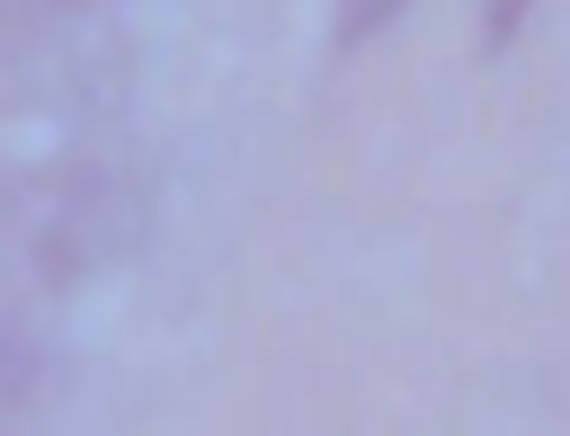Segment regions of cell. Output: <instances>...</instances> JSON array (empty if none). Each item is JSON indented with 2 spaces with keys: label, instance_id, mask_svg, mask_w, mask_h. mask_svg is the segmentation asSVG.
Returning a JSON list of instances; mask_svg holds the SVG:
<instances>
[{
  "label": "cell",
  "instance_id": "1",
  "mask_svg": "<svg viewBox=\"0 0 570 436\" xmlns=\"http://www.w3.org/2000/svg\"><path fill=\"white\" fill-rule=\"evenodd\" d=\"M401 9H410V0H338V18H330V44H338V53H356V44H365V36H383Z\"/></svg>",
  "mask_w": 570,
  "mask_h": 436
},
{
  "label": "cell",
  "instance_id": "2",
  "mask_svg": "<svg viewBox=\"0 0 570 436\" xmlns=\"http://www.w3.org/2000/svg\"><path fill=\"white\" fill-rule=\"evenodd\" d=\"M525 9H534V0H481V53H490V62H499V53L517 44V27H525Z\"/></svg>",
  "mask_w": 570,
  "mask_h": 436
}]
</instances>
